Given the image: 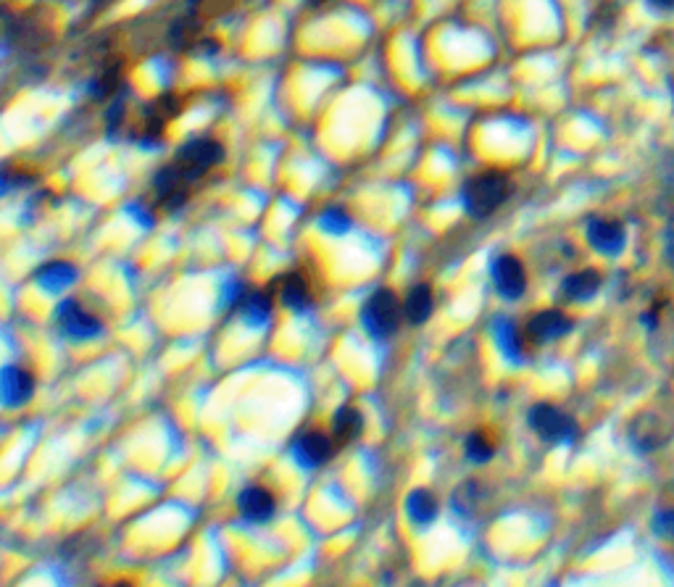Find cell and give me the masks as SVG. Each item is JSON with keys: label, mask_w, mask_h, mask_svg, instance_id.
<instances>
[{"label": "cell", "mask_w": 674, "mask_h": 587, "mask_svg": "<svg viewBox=\"0 0 674 587\" xmlns=\"http://www.w3.org/2000/svg\"><path fill=\"white\" fill-rule=\"evenodd\" d=\"M493 335H495V345H498V351L509 358V361H514V364H522L524 348H522V337H519L517 324L511 322V319L498 316L493 324Z\"/></svg>", "instance_id": "cell-16"}, {"label": "cell", "mask_w": 674, "mask_h": 587, "mask_svg": "<svg viewBox=\"0 0 674 587\" xmlns=\"http://www.w3.org/2000/svg\"><path fill=\"white\" fill-rule=\"evenodd\" d=\"M35 393V380L32 374L19 369V366H6L3 374H0V395H3V403L6 409H19L24 403L32 398Z\"/></svg>", "instance_id": "cell-7"}, {"label": "cell", "mask_w": 674, "mask_h": 587, "mask_svg": "<svg viewBox=\"0 0 674 587\" xmlns=\"http://www.w3.org/2000/svg\"><path fill=\"white\" fill-rule=\"evenodd\" d=\"M224 158V148L211 137H201V140H193V143H187L177 158H174V166L180 169L182 177L187 182H193V179L203 177V174L216 166Z\"/></svg>", "instance_id": "cell-4"}, {"label": "cell", "mask_w": 674, "mask_h": 587, "mask_svg": "<svg viewBox=\"0 0 674 587\" xmlns=\"http://www.w3.org/2000/svg\"><path fill=\"white\" fill-rule=\"evenodd\" d=\"M493 285L506 301H517L522 298L524 287H527V277L524 269L514 256H501L493 264Z\"/></svg>", "instance_id": "cell-6"}, {"label": "cell", "mask_w": 674, "mask_h": 587, "mask_svg": "<svg viewBox=\"0 0 674 587\" xmlns=\"http://www.w3.org/2000/svg\"><path fill=\"white\" fill-rule=\"evenodd\" d=\"M280 298L290 311H295V314H301V311H306V308L311 306L309 287H306V282H303L298 274H290V277L282 282Z\"/></svg>", "instance_id": "cell-21"}, {"label": "cell", "mask_w": 674, "mask_h": 587, "mask_svg": "<svg viewBox=\"0 0 674 587\" xmlns=\"http://www.w3.org/2000/svg\"><path fill=\"white\" fill-rule=\"evenodd\" d=\"M361 322H364L366 332L377 340L393 335L401 324V308H398V298H395L393 290H377L366 301L364 311H361Z\"/></svg>", "instance_id": "cell-2"}, {"label": "cell", "mask_w": 674, "mask_h": 587, "mask_svg": "<svg viewBox=\"0 0 674 587\" xmlns=\"http://www.w3.org/2000/svg\"><path fill=\"white\" fill-rule=\"evenodd\" d=\"M511 182L503 174H482L464 187V206L474 219H485L509 201Z\"/></svg>", "instance_id": "cell-1"}, {"label": "cell", "mask_w": 674, "mask_h": 587, "mask_svg": "<svg viewBox=\"0 0 674 587\" xmlns=\"http://www.w3.org/2000/svg\"><path fill=\"white\" fill-rule=\"evenodd\" d=\"M240 314H243V322L253 330H261L269 324V316H272V301L266 298L264 293L253 290V293H245L243 301H240Z\"/></svg>", "instance_id": "cell-17"}, {"label": "cell", "mask_w": 674, "mask_h": 587, "mask_svg": "<svg viewBox=\"0 0 674 587\" xmlns=\"http://www.w3.org/2000/svg\"><path fill=\"white\" fill-rule=\"evenodd\" d=\"M630 440L638 445L640 451H653V448H659L664 440H667V432H664V422H661L659 416L653 414H643L638 422L632 424L630 430Z\"/></svg>", "instance_id": "cell-14"}, {"label": "cell", "mask_w": 674, "mask_h": 587, "mask_svg": "<svg viewBox=\"0 0 674 587\" xmlns=\"http://www.w3.org/2000/svg\"><path fill=\"white\" fill-rule=\"evenodd\" d=\"M653 532L659 537L674 540V511H659L653 516Z\"/></svg>", "instance_id": "cell-25"}, {"label": "cell", "mask_w": 674, "mask_h": 587, "mask_svg": "<svg viewBox=\"0 0 674 587\" xmlns=\"http://www.w3.org/2000/svg\"><path fill=\"white\" fill-rule=\"evenodd\" d=\"M332 451H335V445H332L330 437L322 435V432H309V435H303L301 440L293 445L295 461H298L303 469H316V466L327 464Z\"/></svg>", "instance_id": "cell-8"}, {"label": "cell", "mask_w": 674, "mask_h": 587, "mask_svg": "<svg viewBox=\"0 0 674 587\" xmlns=\"http://www.w3.org/2000/svg\"><path fill=\"white\" fill-rule=\"evenodd\" d=\"M156 193L169 211L180 208L187 201V179L177 166H164L156 177Z\"/></svg>", "instance_id": "cell-12"}, {"label": "cell", "mask_w": 674, "mask_h": 587, "mask_svg": "<svg viewBox=\"0 0 674 587\" xmlns=\"http://www.w3.org/2000/svg\"><path fill=\"white\" fill-rule=\"evenodd\" d=\"M648 3L659 11H674V0H648Z\"/></svg>", "instance_id": "cell-26"}, {"label": "cell", "mask_w": 674, "mask_h": 587, "mask_svg": "<svg viewBox=\"0 0 674 587\" xmlns=\"http://www.w3.org/2000/svg\"><path fill=\"white\" fill-rule=\"evenodd\" d=\"M624 227L619 222H609V219H593L588 224V243L596 248L603 256H617L624 248Z\"/></svg>", "instance_id": "cell-9"}, {"label": "cell", "mask_w": 674, "mask_h": 587, "mask_svg": "<svg viewBox=\"0 0 674 587\" xmlns=\"http://www.w3.org/2000/svg\"><path fill=\"white\" fill-rule=\"evenodd\" d=\"M467 456L474 461V464H485V461L493 459V445L485 435L480 432H472L467 437Z\"/></svg>", "instance_id": "cell-24"}, {"label": "cell", "mask_w": 674, "mask_h": 587, "mask_svg": "<svg viewBox=\"0 0 674 587\" xmlns=\"http://www.w3.org/2000/svg\"><path fill=\"white\" fill-rule=\"evenodd\" d=\"M667 253H669V261L674 264V232L669 235V240H667Z\"/></svg>", "instance_id": "cell-27"}, {"label": "cell", "mask_w": 674, "mask_h": 587, "mask_svg": "<svg viewBox=\"0 0 674 587\" xmlns=\"http://www.w3.org/2000/svg\"><path fill=\"white\" fill-rule=\"evenodd\" d=\"M598 287H601V274L596 269H582L561 282V295L567 301H590L598 293Z\"/></svg>", "instance_id": "cell-15"}, {"label": "cell", "mask_w": 674, "mask_h": 587, "mask_svg": "<svg viewBox=\"0 0 674 587\" xmlns=\"http://www.w3.org/2000/svg\"><path fill=\"white\" fill-rule=\"evenodd\" d=\"M319 230L327 232V235L332 237H343L345 232L351 230V219H348V214L345 211H340V208H327L322 216H319Z\"/></svg>", "instance_id": "cell-23"}, {"label": "cell", "mask_w": 674, "mask_h": 587, "mask_svg": "<svg viewBox=\"0 0 674 587\" xmlns=\"http://www.w3.org/2000/svg\"><path fill=\"white\" fill-rule=\"evenodd\" d=\"M237 509H240L245 522H269L274 514V498L266 493L264 487H245L240 498H237Z\"/></svg>", "instance_id": "cell-11"}, {"label": "cell", "mask_w": 674, "mask_h": 587, "mask_svg": "<svg viewBox=\"0 0 674 587\" xmlns=\"http://www.w3.org/2000/svg\"><path fill=\"white\" fill-rule=\"evenodd\" d=\"M527 332H530L535 343H551V340H559V337L569 335L572 332V322L561 311H540V314H535L530 319Z\"/></svg>", "instance_id": "cell-10"}, {"label": "cell", "mask_w": 674, "mask_h": 587, "mask_svg": "<svg viewBox=\"0 0 674 587\" xmlns=\"http://www.w3.org/2000/svg\"><path fill=\"white\" fill-rule=\"evenodd\" d=\"M77 269L72 264H66V261H53V264H45L40 272H37V285L48 290V293L58 295L69 290V287L77 282Z\"/></svg>", "instance_id": "cell-13"}, {"label": "cell", "mask_w": 674, "mask_h": 587, "mask_svg": "<svg viewBox=\"0 0 674 587\" xmlns=\"http://www.w3.org/2000/svg\"><path fill=\"white\" fill-rule=\"evenodd\" d=\"M480 498H482L480 485H477V482H464V485H459V490L453 493V509H456L459 516H472L474 511H477V506H480Z\"/></svg>", "instance_id": "cell-22"}, {"label": "cell", "mask_w": 674, "mask_h": 587, "mask_svg": "<svg viewBox=\"0 0 674 587\" xmlns=\"http://www.w3.org/2000/svg\"><path fill=\"white\" fill-rule=\"evenodd\" d=\"M406 514H409V519L416 527H427L438 516V501L427 490H414L409 495V501H406Z\"/></svg>", "instance_id": "cell-18"}, {"label": "cell", "mask_w": 674, "mask_h": 587, "mask_svg": "<svg viewBox=\"0 0 674 587\" xmlns=\"http://www.w3.org/2000/svg\"><path fill=\"white\" fill-rule=\"evenodd\" d=\"M361 424H364V416L353 406H343L332 416V435L337 443H351L353 437L361 435Z\"/></svg>", "instance_id": "cell-19"}, {"label": "cell", "mask_w": 674, "mask_h": 587, "mask_svg": "<svg viewBox=\"0 0 674 587\" xmlns=\"http://www.w3.org/2000/svg\"><path fill=\"white\" fill-rule=\"evenodd\" d=\"M432 314V293L427 285L411 287V293L406 295V319L409 324H424Z\"/></svg>", "instance_id": "cell-20"}, {"label": "cell", "mask_w": 674, "mask_h": 587, "mask_svg": "<svg viewBox=\"0 0 674 587\" xmlns=\"http://www.w3.org/2000/svg\"><path fill=\"white\" fill-rule=\"evenodd\" d=\"M56 319L61 332L72 340H90V337H98L103 332V324L93 314H87L77 301L58 303Z\"/></svg>", "instance_id": "cell-5"}, {"label": "cell", "mask_w": 674, "mask_h": 587, "mask_svg": "<svg viewBox=\"0 0 674 587\" xmlns=\"http://www.w3.org/2000/svg\"><path fill=\"white\" fill-rule=\"evenodd\" d=\"M527 422H530V430L545 443H572L577 437V424L572 416H567L556 406H548V403L532 406Z\"/></svg>", "instance_id": "cell-3"}]
</instances>
